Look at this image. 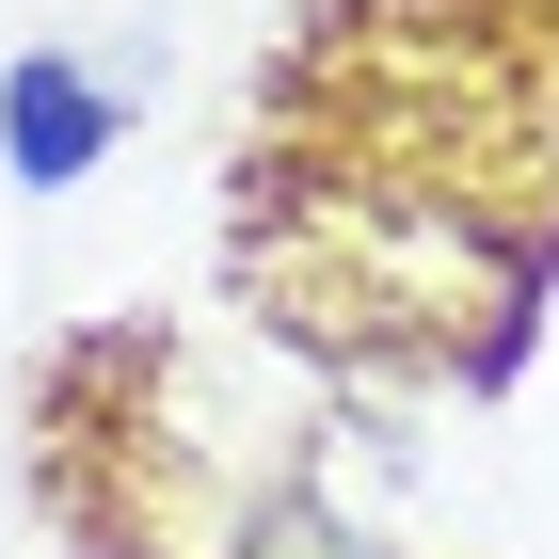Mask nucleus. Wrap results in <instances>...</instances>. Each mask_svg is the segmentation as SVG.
Masks as SVG:
<instances>
[{
    "instance_id": "1",
    "label": "nucleus",
    "mask_w": 559,
    "mask_h": 559,
    "mask_svg": "<svg viewBox=\"0 0 559 559\" xmlns=\"http://www.w3.org/2000/svg\"><path fill=\"white\" fill-rule=\"evenodd\" d=\"M112 129H129V96H112V81H81L64 48H16V64H0V160L33 176V192L96 176V160H112Z\"/></svg>"
},
{
    "instance_id": "2",
    "label": "nucleus",
    "mask_w": 559,
    "mask_h": 559,
    "mask_svg": "<svg viewBox=\"0 0 559 559\" xmlns=\"http://www.w3.org/2000/svg\"><path fill=\"white\" fill-rule=\"evenodd\" d=\"M240 559H384V544H352V527H320V512H272Z\"/></svg>"
}]
</instances>
